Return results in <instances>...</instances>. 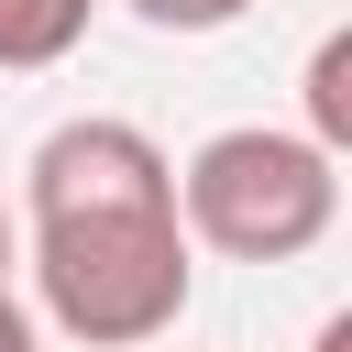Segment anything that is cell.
<instances>
[{
  "instance_id": "6da1fadb",
  "label": "cell",
  "mask_w": 352,
  "mask_h": 352,
  "mask_svg": "<svg viewBox=\"0 0 352 352\" xmlns=\"http://www.w3.org/2000/svg\"><path fill=\"white\" fill-rule=\"evenodd\" d=\"M33 297L88 352L165 341L187 319V297H198V253L176 231V198L165 209H66V220H33Z\"/></svg>"
},
{
  "instance_id": "7a4b0ae2",
  "label": "cell",
  "mask_w": 352,
  "mask_h": 352,
  "mask_svg": "<svg viewBox=\"0 0 352 352\" xmlns=\"http://www.w3.org/2000/svg\"><path fill=\"white\" fill-rule=\"evenodd\" d=\"M330 220H341V154H319L308 132L242 121V132H209L176 165V231H187V253L297 264V253L330 242Z\"/></svg>"
},
{
  "instance_id": "3957f363",
  "label": "cell",
  "mask_w": 352,
  "mask_h": 352,
  "mask_svg": "<svg viewBox=\"0 0 352 352\" xmlns=\"http://www.w3.org/2000/svg\"><path fill=\"white\" fill-rule=\"evenodd\" d=\"M176 198V165H165V143L154 132H132V121H55L44 143H33V165H22V209L33 220H66V209H165Z\"/></svg>"
},
{
  "instance_id": "277c9868",
  "label": "cell",
  "mask_w": 352,
  "mask_h": 352,
  "mask_svg": "<svg viewBox=\"0 0 352 352\" xmlns=\"http://www.w3.org/2000/svg\"><path fill=\"white\" fill-rule=\"evenodd\" d=\"M88 11H99V0H0V77L66 66V55L88 44Z\"/></svg>"
},
{
  "instance_id": "5b68a950",
  "label": "cell",
  "mask_w": 352,
  "mask_h": 352,
  "mask_svg": "<svg viewBox=\"0 0 352 352\" xmlns=\"http://www.w3.org/2000/svg\"><path fill=\"white\" fill-rule=\"evenodd\" d=\"M308 143L319 154L352 143V33H319V55H308Z\"/></svg>"
},
{
  "instance_id": "8992f818",
  "label": "cell",
  "mask_w": 352,
  "mask_h": 352,
  "mask_svg": "<svg viewBox=\"0 0 352 352\" xmlns=\"http://www.w3.org/2000/svg\"><path fill=\"white\" fill-rule=\"evenodd\" d=\"M132 11H143L154 33H231L253 0H132Z\"/></svg>"
},
{
  "instance_id": "52a82bcc",
  "label": "cell",
  "mask_w": 352,
  "mask_h": 352,
  "mask_svg": "<svg viewBox=\"0 0 352 352\" xmlns=\"http://www.w3.org/2000/svg\"><path fill=\"white\" fill-rule=\"evenodd\" d=\"M0 352H44V330H33V308H22V297H0Z\"/></svg>"
},
{
  "instance_id": "ba28073f",
  "label": "cell",
  "mask_w": 352,
  "mask_h": 352,
  "mask_svg": "<svg viewBox=\"0 0 352 352\" xmlns=\"http://www.w3.org/2000/svg\"><path fill=\"white\" fill-rule=\"evenodd\" d=\"M11 264H22V231H11V209H0V297H11Z\"/></svg>"
},
{
  "instance_id": "9c48e42d",
  "label": "cell",
  "mask_w": 352,
  "mask_h": 352,
  "mask_svg": "<svg viewBox=\"0 0 352 352\" xmlns=\"http://www.w3.org/2000/svg\"><path fill=\"white\" fill-rule=\"evenodd\" d=\"M308 352H352V319H319V341Z\"/></svg>"
}]
</instances>
